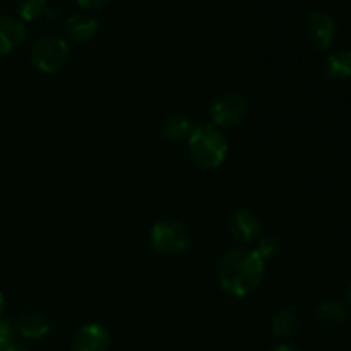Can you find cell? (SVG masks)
<instances>
[{
	"label": "cell",
	"instance_id": "6da1fadb",
	"mask_svg": "<svg viewBox=\"0 0 351 351\" xmlns=\"http://www.w3.org/2000/svg\"><path fill=\"white\" fill-rule=\"evenodd\" d=\"M264 278V259L256 249L235 247L223 254L218 264V281L232 297H247L259 288Z\"/></svg>",
	"mask_w": 351,
	"mask_h": 351
},
{
	"label": "cell",
	"instance_id": "7a4b0ae2",
	"mask_svg": "<svg viewBox=\"0 0 351 351\" xmlns=\"http://www.w3.org/2000/svg\"><path fill=\"white\" fill-rule=\"evenodd\" d=\"M189 139V153L197 167L215 170L228 154V139L216 125L194 127Z\"/></svg>",
	"mask_w": 351,
	"mask_h": 351
},
{
	"label": "cell",
	"instance_id": "3957f363",
	"mask_svg": "<svg viewBox=\"0 0 351 351\" xmlns=\"http://www.w3.org/2000/svg\"><path fill=\"white\" fill-rule=\"evenodd\" d=\"M151 245L156 252L171 256V254H182L191 247V233L182 223L173 219H163L154 223L151 228Z\"/></svg>",
	"mask_w": 351,
	"mask_h": 351
},
{
	"label": "cell",
	"instance_id": "277c9868",
	"mask_svg": "<svg viewBox=\"0 0 351 351\" xmlns=\"http://www.w3.org/2000/svg\"><path fill=\"white\" fill-rule=\"evenodd\" d=\"M69 60L67 41L57 36H43L31 48V64L45 74H53Z\"/></svg>",
	"mask_w": 351,
	"mask_h": 351
},
{
	"label": "cell",
	"instance_id": "5b68a950",
	"mask_svg": "<svg viewBox=\"0 0 351 351\" xmlns=\"http://www.w3.org/2000/svg\"><path fill=\"white\" fill-rule=\"evenodd\" d=\"M249 101L239 93H225L211 106V119L216 127H235L249 115Z\"/></svg>",
	"mask_w": 351,
	"mask_h": 351
},
{
	"label": "cell",
	"instance_id": "8992f818",
	"mask_svg": "<svg viewBox=\"0 0 351 351\" xmlns=\"http://www.w3.org/2000/svg\"><path fill=\"white\" fill-rule=\"evenodd\" d=\"M112 335L98 322H89L79 328L72 338V351H108Z\"/></svg>",
	"mask_w": 351,
	"mask_h": 351
},
{
	"label": "cell",
	"instance_id": "52a82bcc",
	"mask_svg": "<svg viewBox=\"0 0 351 351\" xmlns=\"http://www.w3.org/2000/svg\"><path fill=\"white\" fill-rule=\"evenodd\" d=\"M307 36L314 48L328 50L336 38V23L328 12L315 10L307 19Z\"/></svg>",
	"mask_w": 351,
	"mask_h": 351
},
{
	"label": "cell",
	"instance_id": "ba28073f",
	"mask_svg": "<svg viewBox=\"0 0 351 351\" xmlns=\"http://www.w3.org/2000/svg\"><path fill=\"white\" fill-rule=\"evenodd\" d=\"M230 232L239 242L252 243L263 233V223L250 209H237L230 218Z\"/></svg>",
	"mask_w": 351,
	"mask_h": 351
},
{
	"label": "cell",
	"instance_id": "9c48e42d",
	"mask_svg": "<svg viewBox=\"0 0 351 351\" xmlns=\"http://www.w3.org/2000/svg\"><path fill=\"white\" fill-rule=\"evenodd\" d=\"M14 326H16L17 335L23 336V338L26 339L45 338L51 329L50 319H48L45 314H41V312H34V311L21 314Z\"/></svg>",
	"mask_w": 351,
	"mask_h": 351
},
{
	"label": "cell",
	"instance_id": "30bf717a",
	"mask_svg": "<svg viewBox=\"0 0 351 351\" xmlns=\"http://www.w3.org/2000/svg\"><path fill=\"white\" fill-rule=\"evenodd\" d=\"M26 40V26L23 21L0 16V55H7L21 47Z\"/></svg>",
	"mask_w": 351,
	"mask_h": 351
},
{
	"label": "cell",
	"instance_id": "8fae6325",
	"mask_svg": "<svg viewBox=\"0 0 351 351\" xmlns=\"http://www.w3.org/2000/svg\"><path fill=\"white\" fill-rule=\"evenodd\" d=\"M99 24L95 17L88 14H74L64 24V31L67 38L77 43H86L98 34Z\"/></svg>",
	"mask_w": 351,
	"mask_h": 351
},
{
	"label": "cell",
	"instance_id": "7c38bea8",
	"mask_svg": "<svg viewBox=\"0 0 351 351\" xmlns=\"http://www.w3.org/2000/svg\"><path fill=\"white\" fill-rule=\"evenodd\" d=\"M192 130H194V127H192V120L189 119V117L180 115V113L167 117L160 125L161 137L167 141L185 139V137L191 136Z\"/></svg>",
	"mask_w": 351,
	"mask_h": 351
},
{
	"label": "cell",
	"instance_id": "4fadbf2b",
	"mask_svg": "<svg viewBox=\"0 0 351 351\" xmlns=\"http://www.w3.org/2000/svg\"><path fill=\"white\" fill-rule=\"evenodd\" d=\"M298 329H300V319H298L297 312L290 311V308L278 312L271 321V331L280 339L293 338Z\"/></svg>",
	"mask_w": 351,
	"mask_h": 351
},
{
	"label": "cell",
	"instance_id": "5bb4252c",
	"mask_svg": "<svg viewBox=\"0 0 351 351\" xmlns=\"http://www.w3.org/2000/svg\"><path fill=\"white\" fill-rule=\"evenodd\" d=\"M326 75L331 81H346L351 77V50H339L329 55L326 62Z\"/></svg>",
	"mask_w": 351,
	"mask_h": 351
},
{
	"label": "cell",
	"instance_id": "9a60e30c",
	"mask_svg": "<svg viewBox=\"0 0 351 351\" xmlns=\"http://www.w3.org/2000/svg\"><path fill=\"white\" fill-rule=\"evenodd\" d=\"M315 317L326 328H335V326H339L346 319V308L339 302L328 300L324 304H321Z\"/></svg>",
	"mask_w": 351,
	"mask_h": 351
},
{
	"label": "cell",
	"instance_id": "2e32d148",
	"mask_svg": "<svg viewBox=\"0 0 351 351\" xmlns=\"http://www.w3.org/2000/svg\"><path fill=\"white\" fill-rule=\"evenodd\" d=\"M47 9V0H17V14L27 23L40 19Z\"/></svg>",
	"mask_w": 351,
	"mask_h": 351
},
{
	"label": "cell",
	"instance_id": "e0dca14e",
	"mask_svg": "<svg viewBox=\"0 0 351 351\" xmlns=\"http://www.w3.org/2000/svg\"><path fill=\"white\" fill-rule=\"evenodd\" d=\"M17 339V331L16 326L9 321H2L0 319V351H7L9 348H12Z\"/></svg>",
	"mask_w": 351,
	"mask_h": 351
},
{
	"label": "cell",
	"instance_id": "ac0fdd59",
	"mask_svg": "<svg viewBox=\"0 0 351 351\" xmlns=\"http://www.w3.org/2000/svg\"><path fill=\"white\" fill-rule=\"evenodd\" d=\"M256 250L263 259H273V257H276L281 252V242L276 237H264Z\"/></svg>",
	"mask_w": 351,
	"mask_h": 351
},
{
	"label": "cell",
	"instance_id": "d6986e66",
	"mask_svg": "<svg viewBox=\"0 0 351 351\" xmlns=\"http://www.w3.org/2000/svg\"><path fill=\"white\" fill-rule=\"evenodd\" d=\"M38 24H40L43 29H51V27L57 24V12H55V10H51V9H47L43 12V16L38 19Z\"/></svg>",
	"mask_w": 351,
	"mask_h": 351
},
{
	"label": "cell",
	"instance_id": "ffe728a7",
	"mask_svg": "<svg viewBox=\"0 0 351 351\" xmlns=\"http://www.w3.org/2000/svg\"><path fill=\"white\" fill-rule=\"evenodd\" d=\"M75 3H79L84 9H101L106 0H75Z\"/></svg>",
	"mask_w": 351,
	"mask_h": 351
},
{
	"label": "cell",
	"instance_id": "44dd1931",
	"mask_svg": "<svg viewBox=\"0 0 351 351\" xmlns=\"http://www.w3.org/2000/svg\"><path fill=\"white\" fill-rule=\"evenodd\" d=\"M271 351H300V350H297L295 346H291V345H285V343H283V345L274 346V348Z\"/></svg>",
	"mask_w": 351,
	"mask_h": 351
},
{
	"label": "cell",
	"instance_id": "7402d4cb",
	"mask_svg": "<svg viewBox=\"0 0 351 351\" xmlns=\"http://www.w3.org/2000/svg\"><path fill=\"white\" fill-rule=\"evenodd\" d=\"M3 311H5V300H3V295L2 291H0V319H2Z\"/></svg>",
	"mask_w": 351,
	"mask_h": 351
},
{
	"label": "cell",
	"instance_id": "603a6c76",
	"mask_svg": "<svg viewBox=\"0 0 351 351\" xmlns=\"http://www.w3.org/2000/svg\"><path fill=\"white\" fill-rule=\"evenodd\" d=\"M7 351H29V350L24 348V346H21V345H14L12 348H9Z\"/></svg>",
	"mask_w": 351,
	"mask_h": 351
},
{
	"label": "cell",
	"instance_id": "cb8c5ba5",
	"mask_svg": "<svg viewBox=\"0 0 351 351\" xmlns=\"http://www.w3.org/2000/svg\"><path fill=\"white\" fill-rule=\"evenodd\" d=\"M350 304H351V287H350Z\"/></svg>",
	"mask_w": 351,
	"mask_h": 351
}]
</instances>
